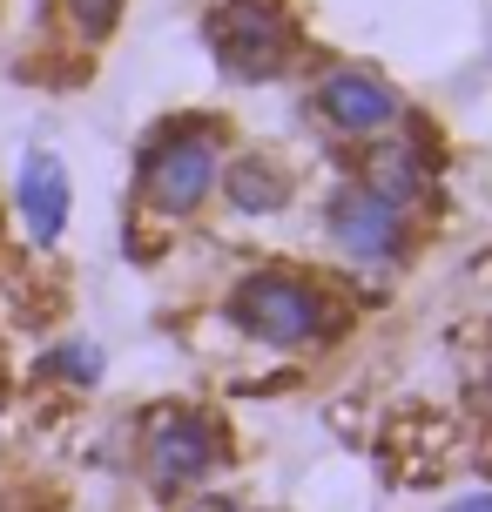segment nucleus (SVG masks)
Listing matches in <instances>:
<instances>
[{
    "mask_svg": "<svg viewBox=\"0 0 492 512\" xmlns=\"http://www.w3.org/2000/svg\"><path fill=\"white\" fill-rule=\"evenodd\" d=\"M68 209H75V182L61 169V155L27 149L21 169H14V216H21V230L48 250V243H61V230H68Z\"/></svg>",
    "mask_w": 492,
    "mask_h": 512,
    "instance_id": "5",
    "label": "nucleus"
},
{
    "mask_svg": "<svg viewBox=\"0 0 492 512\" xmlns=\"http://www.w3.org/2000/svg\"><path fill=\"white\" fill-rule=\"evenodd\" d=\"M230 317L257 344H277V351H297V344H317L331 331V304L311 277H290V270H257V277L236 283Z\"/></svg>",
    "mask_w": 492,
    "mask_h": 512,
    "instance_id": "2",
    "label": "nucleus"
},
{
    "mask_svg": "<svg viewBox=\"0 0 492 512\" xmlns=\"http://www.w3.org/2000/svg\"><path fill=\"white\" fill-rule=\"evenodd\" d=\"M317 108H324V122L337 135H378V128H391L405 115L398 88L385 75H371V68H331L324 88H317Z\"/></svg>",
    "mask_w": 492,
    "mask_h": 512,
    "instance_id": "6",
    "label": "nucleus"
},
{
    "mask_svg": "<svg viewBox=\"0 0 492 512\" xmlns=\"http://www.w3.org/2000/svg\"><path fill=\"white\" fill-rule=\"evenodd\" d=\"M331 243L351 263H391L398 256V243H405V216L391 203H378L371 189H337L331 196Z\"/></svg>",
    "mask_w": 492,
    "mask_h": 512,
    "instance_id": "7",
    "label": "nucleus"
},
{
    "mask_svg": "<svg viewBox=\"0 0 492 512\" xmlns=\"http://www.w3.org/2000/svg\"><path fill=\"white\" fill-rule=\"evenodd\" d=\"M223 196H230L236 216H277V209L290 203V176L270 162V155H236V162H223Z\"/></svg>",
    "mask_w": 492,
    "mask_h": 512,
    "instance_id": "8",
    "label": "nucleus"
},
{
    "mask_svg": "<svg viewBox=\"0 0 492 512\" xmlns=\"http://www.w3.org/2000/svg\"><path fill=\"white\" fill-rule=\"evenodd\" d=\"M223 176V135L209 122H176L162 128L156 142L142 149V203L156 209V216H196L209 203V189Z\"/></svg>",
    "mask_w": 492,
    "mask_h": 512,
    "instance_id": "1",
    "label": "nucleus"
},
{
    "mask_svg": "<svg viewBox=\"0 0 492 512\" xmlns=\"http://www.w3.org/2000/svg\"><path fill=\"white\" fill-rule=\"evenodd\" d=\"M209 41H216V61L236 81H277L290 68L297 27H290L284 0H223L216 21H209Z\"/></svg>",
    "mask_w": 492,
    "mask_h": 512,
    "instance_id": "3",
    "label": "nucleus"
},
{
    "mask_svg": "<svg viewBox=\"0 0 492 512\" xmlns=\"http://www.w3.org/2000/svg\"><path fill=\"white\" fill-rule=\"evenodd\" d=\"M364 189L405 216V209L425 196V155H418L412 142H378V149L364 155Z\"/></svg>",
    "mask_w": 492,
    "mask_h": 512,
    "instance_id": "9",
    "label": "nucleus"
},
{
    "mask_svg": "<svg viewBox=\"0 0 492 512\" xmlns=\"http://www.w3.org/2000/svg\"><path fill=\"white\" fill-rule=\"evenodd\" d=\"M216 459H223V438H216L209 418H196V411H156L149 418V479L162 492H182L196 479H209Z\"/></svg>",
    "mask_w": 492,
    "mask_h": 512,
    "instance_id": "4",
    "label": "nucleus"
},
{
    "mask_svg": "<svg viewBox=\"0 0 492 512\" xmlns=\"http://www.w3.org/2000/svg\"><path fill=\"white\" fill-rule=\"evenodd\" d=\"M445 512H492V492H466V499H452Z\"/></svg>",
    "mask_w": 492,
    "mask_h": 512,
    "instance_id": "12",
    "label": "nucleus"
},
{
    "mask_svg": "<svg viewBox=\"0 0 492 512\" xmlns=\"http://www.w3.org/2000/svg\"><path fill=\"white\" fill-rule=\"evenodd\" d=\"M122 7H129V0H61V21H68L75 41L95 48V41H108V34L122 27Z\"/></svg>",
    "mask_w": 492,
    "mask_h": 512,
    "instance_id": "11",
    "label": "nucleus"
},
{
    "mask_svg": "<svg viewBox=\"0 0 492 512\" xmlns=\"http://www.w3.org/2000/svg\"><path fill=\"white\" fill-rule=\"evenodd\" d=\"M108 358H102V344L95 337H61L48 358H41V378L54 384H75V391H88V384H102Z\"/></svg>",
    "mask_w": 492,
    "mask_h": 512,
    "instance_id": "10",
    "label": "nucleus"
}]
</instances>
